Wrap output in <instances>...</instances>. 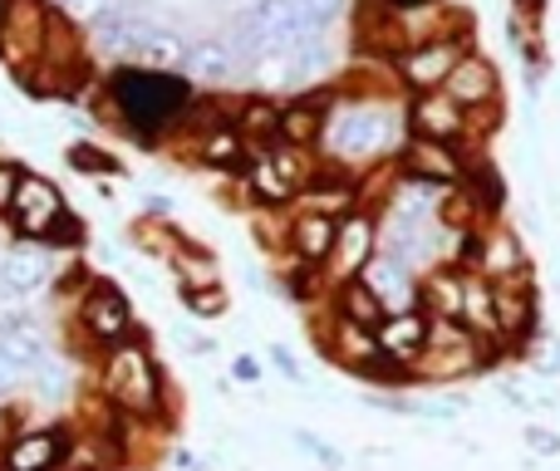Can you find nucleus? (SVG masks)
<instances>
[{"mask_svg": "<svg viewBox=\"0 0 560 471\" xmlns=\"http://www.w3.org/2000/svg\"><path fill=\"white\" fill-rule=\"evenodd\" d=\"M202 157H212V163H232V157H242V133H212V138H202Z\"/></svg>", "mask_w": 560, "mask_h": 471, "instance_id": "nucleus-30", "label": "nucleus"}, {"mask_svg": "<svg viewBox=\"0 0 560 471\" xmlns=\"http://www.w3.org/2000/svg\"><path fill=\"white\" fill-rule=\"evenodd\" d=\"M408 123H413V138H428V143L453 148V138L467 128V114L443 94V89H438V94H418L413 104H408Z\"/></svg>", "mask_w": 560, "mask_h": 471, "instance_id": "nucleus-10", "label": "nucleus"}, {"mask_svg": "<svg viewBox=\"0 0 560 471\" xmlns=\"http://www.w3.org/2000/svg\"><path fill=\"white\" fill-rule=\"evenodd\" d=\"M49 285V256L35 246H20L5 256V290L10 295H35Z\"/></svg>", "mask_w": 560, "mask_h": 471, "instance_id": "nucleus-20", "label": "nucleus"}, {"mask_svg": "<svg viewBox=\"0 0 560 471\" xmlns=\"http://www.w3.org/2000/svg\"><path fill=\"white\" fill-rule=\"evenodd\" d=\"M104 393H108V403L124 408L128 417H158V408H163V378H158V368H153V354H148L138 339H124V344L108 349Z\"/></svg>", "mask_w": 560, "mask_h": 471, "instance_id": "nucleus-2", "label": "nucleus"}, {"mask_svg": "<svg viewBox=\"0 0 560 471\" xmlns=\"http://www.w3.org/2000/svg\"><path fill=\"white\" fill-rule=\"evenodd\" d=\"M177 270H183V275H187V285H202V290H217V266H212V260H197V256H177Z\"/></svg>", "mask_w": 560, "mask_h": 471, "instance_id": "nucleus-29", "label": "nucleus"}, {"mask_svg": "<svg viewBox=\"0 0 560 471\" xmlns=\"http://www.w3.org/2000/svg\"><path fill=\"white\" fill-rule=\"evenodd\" d=\"M108 94H114L118 114L133 133H163L177 118L192 108V84L177 74H158V69L128 64L108 79Z\"/></svg>", "mask_w": 560, "mask_h": 471, "instance_id": "nucleus-1", "label": "nucleus"}, {"mask_svg": "<svg viewBox=\"0 0 560 471\" xmlns=\"http://www.w3.org/2000/svg\"><path fill=\"white\" fill-rule=\"evenodd\" d=\"M59 5H65L74 20H89V25H94V20L108 10V0H59Z\"/></svg>", "mask_w": 560, "mask_h": 471, "instance_id": "nucleus-34", "label": "nucleus"}, {"mask_svg": "<svg viewBox=\"0 0 560 471\" xmlns=\"http://www.w3.org/2000/svg\"><path fill=\"white\" fill-rule=\"evenodd\" d=\"M79 236H84V226H79V222H74V216H69V212H65V216H59V222H55V232H49L45 240H55V246H74V240H79Z\"/></svg>", "mask_w": 560, "mask_h": 471, "instance_id": "nucleus-35", "label": "nucleus"}, {"mask_svg": "<svg viewBox=\"0 0 560 471\" xmlns=\"http://www.w3.org/2000/svg\"><path fill=\"white\" fill-rule=\"evenodd\" d=\"M45 35H49V10L45 0H15L5 15V49L15 64H30V55L45 59Z\"/></svg>", "mask_w": 560, "mask_h": 471, "instance_id": "nucleus-9", "label": "nucleus"}, {"mask_svg": "<svg viewBox=\"0 0 560 471\" xmlns=\"http://www.w3.org/2000/svg\"><path fill=\"white\" fill-rule=\"evenodd\" d=\"M319 128H325V118H319L315 104H295L280 114V143L290 148H310L319 138Z\"/></svg>", "mask_w": 560, "mask_h": 471, "instance_id": "nucleus-24", "label": "nucleus"}, {"mask_svg": "<svg viewBox=\"0 0 560 471\" xmlns=\"http://www.w3.org/2000/svg\"><path fill=\"white\" fill-rule=\"evenodd\" d=\"M388 10H394V15H413V10H433L438 0H384Z\"/></svg>", "mask_w": 560, "mask_h": 471, "instance_id": "nucleus-38", "label": "nucleus"}, {"mask_svg": "<svg viewBox=\"0 0 560 471\" xmlns=\"http://www.w3.org/2000/svg\"><path fill=\"white\" fill-rule=\"evenodd\" d=\"M497 69L487 64V59H477V55H463L453 64V74H447V84H443V94L453 98L457 108H492L497 104Z\"/></svg>", "mask_w": 560, "mask_h": 471, "instance_id": "nucleus-11", "label": "nucleus"}, {"mask_svg": "<svg viewBox=\"0 0 560 471\" xmlns=\"http://www.w3.org/2000/svg\"><path fill=\"white\" fill-rule=\"evenodd\" d=\"M65 433H20L15 443L5 447V471H59L65 467Z\"/></svg>", "mask_w": 560, "mask_h": 471, "instance_id": "nucleus-14", "label": "nucleus"}, {"mask_svg": "<svg viewBox=\"0 0 560 471\" xmlns=\"http://www.w3.org/2000/svg\"><path fill=\"white\" fill-rule=\"evenodd\" d=\"M79 325H84L89 339H98V344L114 349L133 334V309H128V299L118 295L114 285H94L84 295V305H79Z\"/></svg>", "mask_w": 560, "mask_h": 471, "instance_id": "nucleus-5", "label": "nucleus"}, {"mask_svg": "<svg viewBox=\"0 0 560 471\" xmlns=\"http://www.w3.org/2000/svg\"><path fill=\"white\" fill-rule=\"evenodd\" d=\"M329 349H335L349 368H374L378 358H384V354H378V334H374V329H364V325H354V319H335Z\"/></svg>", "mask_w": 560, "mask_h": 471, "instance_id": "nucleus-19", "label": "nucleus"}, {"mask_svg": "<svg viewBox=\"0 0 560 471\" xmlns=\"http://www.w3.org/2000/svg\"><path fill=\"white\" fill-rule=\"evenodd\" d=\"M378 256V226H374V216H364V212H349L345 222H339V232H335V280L339 285H349L354 275H364V266Z\"/></svg>", "mask_w": 560, "mask_h": 471, "instance_id": "nucleus-7", "label": "nucleus"}, {"mask_svg": "<svg viewBox=\"0 0 560 471\" xmlns=\"http://www.w3.org/2000/svg\"><path fill=\"white\" fill-rule=\"evenodd\" d=\"M69 163H74L79 173H84V167H89V173H114V163H108L98 148H74V157H69Z\"/></svg>", "mask_w": 560, "mask_h": 471, "instance_id": "nucleus-33", "label": "nucleus"}, {"mask_svg": "<svg viewBox=\"0 0 560 471\" xmlns=\"http://www.w3.org/2000/svg\"><path fill=\"white\" fill-rule=\"evenodd\" d=\"M532 270H516L497 290V339H526L536 325V299H532Z\"/></svg>", "mask_w": 560, "mask_h": 471, "instance_id": "nucleus-12", "label": "nucleus"}, {"mask_svg": "<svg viewBox=\"0 0 560 471\" xmlns=\"http://www.w3.org/2000/svg\"><path fill=\"white\" fill-rule=\"evenodd\" d=\"M472 256H477V275H482L487 285H502V280H512L516 270H522V246H516L512 232L482 236L472 246Z\"/></svg>", "mask_w": 560, "mask_h": 471, "instance_id": "nucleus-17", "label": "nucleus"}, {"mask_svg": "<svg viewBox=\"0 0 560 471\" xmlns=\"http://www.w3.org/2000/svg\"><path fill=\"white\" fill-rule=\"evenodd\" d=\"M0 349L5 358L20 368V374H35V368L49 364V349H45V334L25 319H0Z\"/></svg>", "mask_w": 560, "mask_h": 471, "instance_id": "nucleus-16", "label": "nucleus"}, {"mask_svg": "<svg viewBox=\"0 0 560 471\" xmlns=\"http://www.w3.org/2000/svg\"><path fill=\"white\" fill-rule=\"evenodd\" d=\"M187 64H192L197 79H232L236 49L226 45V39H197V45L187 49Z\"/></svg>", "mask_w": 560, "mask_h": 471, "instance_id": "nucleus-22", "label": "nucleus"}, {"mask_svg": "<svg viewBox=\"0 0 560 471\" xmlns=\"http://www.w3.org/2000/svg\"><path fill=\"white\" fill-rule=\"evenodd\" d=\"M10 216H15L20 236H49V232H55V222L65 216V202H59L55 182L20 173V182H15V202H10Z\"/></svg>", "mask_w": 560, "mask_h": 471, "instance_id": "nucleus-6", "label": "nucleus"}, {"mask_svg": "<svg viewBox=\"0 0 560 471\" xmlns=\"http://www.w3.org/2000/svg\"><path fill=\"white\" fill-rule=\"evenodd\" d=\"M138 59H143V69H158V74H163V69H177V64H183L187 49L177 45L167 30H148V39L138 45Z\"/></svg>", "mask_w": 560, "mask_h": 471, "instance_id": "nucleus-26", "label": "nucleus"}, {"mask_svg": "<svg viewBox=\"0 0 560 471\" xmlns=\"http://www.w3.org/2000/svg\"><path fill=\"white\" fill-rule=\"evenodd\" d=\"M187 305H192V309H207V315H217V309L226 305V295H222V290H207V295H202V290H187Z\"/></svg>", "mask_w": 560, "mask_h": 471, "instance_id": "nucleus-37", "label": "nucleus"}, {"mask_svg": "<svg viewBox=\"0 0 560 471\" xmlns=\"http://www.w3.org/2000/svg\"><path fill=\"white\" fill-rule=\"evenodd\" d=\"M300 5H305L310 30H325L329 20H339V15H345V0H300Z\"/></svg>", "mask_w": 560, "mask_h": 471, "instance_id": "nucleus-32", "label": "nucleus"}, {"mask_svg": "<svg viewBox=\"0 0 560 471\" xmlns=\"http://www.w3.org/2000/svg\"><path fill=\"white\" fill-rule=\"evenodd\" d=\"M457 325L467 329L472 339H497V290L487 285L482 275H467V285H463V319Z\"/></svg>", "mask_w": 560, "mask_h": 471, "instance_id": "nucleus-18", "label": "nucleus"}, {"mask_svg": "<svg viewBox=\"0 0 560 471\" xmlns=\"http://www.w3.org/2000/svg\"><path fill=\"white\" fill-rule=\"evenodd\" d=\"M349 187H315V216H329L335 222V212H345L349 207Z\"/></svg>", "mask_w": 560, "mask_h": 471, "instance_id": "nucleus-31", "label": "nucleus"}, {"mask_svg": "<svg viewBox=\"0 0 560 471\" xmlns=\"http://www.w3.org/2000/svg\"><path fill=\"white\" fill-rule=\"evenodd\" d=\"M10 5H15V0H0V25H5V15H10Z\"/></svg>", "mask_w": 560, "mask_h": 471, "instance_id": "nucleus-39", "label": "nucleus"}, {"mask_svg": "<svg viewBox=\"0 0 560 471\" xmlns=\"http://www.w3.org/2000/svg\"><path fill=\"white\" fill-rule=\"evenodd\" d=\"M335 232L339 222H329V216H300L295 226H290V246H295L300 260H310V266H319V260L335 256Z\"/></svg>", "mask_w": 560, "mask_h": 471, "instance_id": "nucleus-21", "label": "nucleus"}, {"mask_svg": "<svg viewBox=\"0 0 560 471\" xmlns=\"http://www.w3.org/2000/svg\"><path fill=\"white\" fill-rule=\"evenodd\" d=\"M428 325H433V319H428L423 309L384 315V325L374 329V334H378V354H384L388 364H398V368H413L418 358H423V349H428Z\"/></svg>", "mask_w": 560, "mask_h": 471, "instance_id": "nucleus-8", "label": "nucleus"}, {"mask_svg": "<svg viewBox=\"0 0 560 471\" xmlns=\"http://www.w3.org/2000/svg\"><path fill=\"white\" fill-rule=\"evenodd\" d=\"M15 182H20V167L0 163V216H5L10 202H15Z\"/></svg>", "mask_w": 560, "mask_h": 471, "instance_id": "nucleus-36", "label": "nucleus"}, {"mask_svg": "<svg viewBox=\"0 0 560 471\" xmlns=\"http://www.w3.org/2000/svg\"><path fill=\"white\" fill-rule=\"evenodd\" d=\"M404 173L418 177V182H433V187H453L463 177V163L447 143H428V138H413L404 148Z\"/></svg>", "mask_w": 560, "mask_h": 471, "instance_id": "nucleus-13", "label": "nucleus"}, {"mask_svg": "<svg viewBox=\"0 0 560 471\" xmlns=\"http://www.w3.org/2000/svg\"><path fill=\"white\" fill-rule=\"evenodd\" d=\"M384 315L388 309L374 299V290H369L364 280H349L345 295H339V319H354V325H364V329H378Z\"/></svg>", "mask_w": 560, "mask_h": 471, "instance_id": "nucleus-23", "label": "nucleus"}, {"mask_svg": "<svg viewBox=\"0 0 560 471\" xmlns=\"http://www.w3.org/2000/svg\"><path fill=\"white\" fill-rule=\"evenodd\" d=\"M463 285L467 275H428L423 299L438 309V319H463Z\"/></svg>", "mask_w": 560, "mask_h": 471, "instance_id": "nucleus-25", "label": "nucleus"}, {"mask_svg": "<svg viewBox=\"0 0 560 471\" xmlns=\"http://www.w3.org/2000/svg\"><path fill=\"white\" fill-rule=\"evenodd\" d=\"M252 187H256V197H261V202H290V192H295V187H290L285 177L276 173V163H271V157H261V163H256Z\"/></svg>", "mask_w": 560, "mask_h": 471, "instance_id": "nucleus-27", "label": "nucleus"}, {"mask_svg": "<svg viewBox=\"0 0 560 471\" xmlns=\"http://www.w3.org/2000/svg\"><path fill=\"white\" fill-rule=\"evenodd\" d=\"M359 280H364V285L374 290V299L388 309V315H394L398 305H408V299H413V280H408V260L388 256V250H384V256H374V260H369V266H364V275H359Z\"/></svg>", "mask_w": 560, "mask_h": 471, "instance_id": "nucleus-15", "label": "nucleus"}, {"mask_svg": "<svg viewBox=\"0 0 560 471\" xmlns=\"http://www.w3.org/2000/svg\"><path fill=\"white\" fill-rule=\"evenodd\" d=\"M280 138V114L271 104H261V98H256V104H246V123H242V138Z\"/></svg>", "mask_w": 560, "mask_h": 471, "instance_id": "nucleus-28", "label": "nucleus"}, {"mask_svg": "<svg viewBox=\"0 0 560 471\" xmlns=\"http://www.w3.org/2000/svg\"><path fill=\"white\" fill-rule=\"evenodd\" d=\"M457 59H463V39H428V45L398 55V74H404V84L413 94H438Z\"/></svg>", "mask_w": 560, "mask_h": 471, "instance_id": "nucleus-4", "label": "nucleus"}, {"mask_svg": "<svg viewBox=\"0 0 560 471\" xmlns=\"http://www.w3.org/2000/svg\"><path fill=\"white\" fill-rule=\"evenodd\" d=\"M329 148H335L339 157H349V163H369L374 153H384L388 143H394V118L384 114V108H339L335 118H329Z\"/></svg>", "mask_w": 560, "mask_h": 471, "instance_id": "nucleus-3", "label": "nucleus"}]
</instances>
